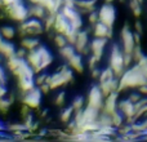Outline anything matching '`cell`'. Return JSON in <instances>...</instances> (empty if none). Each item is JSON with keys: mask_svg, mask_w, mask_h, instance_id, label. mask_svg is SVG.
I'll return each instance as SVG.
<instances>
[{"mask_svg": "<svg viewBox=\"0 0 147 142\" xmlns=\"http://www.w3.org/2000/svg\"><path fill=\"white\" fill-rule=\"evenodd\" d=\"M138 92H140L142 96H147V84H143V85H141L140 88H138Z\"/></svg>", "mask_w": 147, "mask_h": 142, "instance_id": "obj_51", "label": "cell"}, {"mask_svg": "<svg viewBox=\"0 0 147 142\" xmlns=\"http://www.w3.org/2000/svg\"><path fill=\"white\" fill-rule=\"evenodd\" d=\"M70 27H71L70 21L67 20V18L65 17L63 13L59 10V12L56 14V22H54V28H53V30L56 31V32L63 34V35H65V34L70 30Z\"/></svg>", "mask_w": 147, "mask_h": 142, "instance_id": "obj_15", "label": "cell"}, {"mask_svg": "<svg viewBox=\"0 0 147 142\" xmlns=\"http://www.w3.org/2000/svg\"><path fill=\"white\" fill-rule=\"evenodd\" d=\"M44 23L41 22V20L35 17H30L28 20H26L25 22L20 23L18 27V34L21 38H26V36H38L41 35L44 32Z\"/></svg>", "mask_w": 147, "mask_h": 142, "instance_id": "obj_3", "label": "cell"}, {"mask_svg": "<svg viewBox=\"0 0 147 142\" xmlns=\"http://www.w3.org/2000/svg\"><path fill=\"white\" fill-rule=\"evenodd\" d=\"M5 16L9 18H12L13 21H17L18 23L25 22L26 20L30 18V12H28V8L25 5L23 0L18 3H14L12 5H8L4 8Z\"/></svg>", "mask_w": 147, "mask_h": 142, "instance_id": "obj_4", "label": "cell"}, {"mask_svg": "<svg viewBox=\"0 0 147 142\" xmlns=\"http://www.w3.org/2000/svg\"><path fill=\"white\" fill-rule=\"evenodd\" d=\"M99 21L107 25L109 27H114L115 21H116V9L112 5V3H105L98 9Z\"/></svg>", "mask_w": 147, "mask_h": 142, "instance_id": "obj_5", "label": "cell"}, {"mask_svg": "<svg viewBox=\"0 0 147 142\" xmlns=\"http://www.w3.org/2000/svg\"><path fill=\"white\" fill-rule=\"evenodd\" d=\"M129 7H130L132 13L136 17H141V14H142V4H141L140 1H137V0H130Z\"/></svg>", "mask_w": 147, "mask_h": 142, "instance_id": "obj_34", "label": "cell"}, {"mask_svg": "<svg viewBox=\"0 0 147 142\" xmlns=\"http://www.w3.org/2000/svg\"><path fill=\"white\" fill-rule=\"evenodd\" d=\"M117 109L123 112V115L125 116V122L129 119H132L136 114V103H133L129 98H125L119 101V105H117Z\"/></svg>", "mask_w": 147, "mask_h": 142, "instance_id": "obj_14", "label": "cell"}, {"mask_svg": "<svg viewBox=\"0 0 147 142\" xmlns=\"http://www.w3.org/2000/svg\"><path fill=\"white\" fill-rule=\"evenodd\" d=\"M107 43H109L107 38H96L94 36V39L89 43V48H90L92 54H94L98 60H101L102 56H103V51L106 48Z\"/></svg>", "mask_w": 147, "mask_h": 142, "instance_id": "obj_11", "label": "cell"}, {"mask_svg": "<svg viewBox=\"0 0 147 142\" xmlns=\"http://www.w3.org/2000/svg\"><path fill=\"white\" fill-rule=\"evenodd\" d=\"M109 66L111 67L112 71L115 72L116 78H120V76L124 74V71L127 70L125 64H124V51H123V48L117 43H114L111 47Z\"/></svg>", "mask_w": 147, "mask_h": 142, "instance_id": "obj_2", "label": "cell"}, {"mask_svg": "<svg viewBox=\"0 0 147 142\" xmlns=\"http://www.w3.org/2000/svg\"><path fill=\"white\" fill-rule=\"evenodd\" d=\"M97 122L99 123L101 127H110V125H114L112 116L110 114H107V112H103V111H101V114H99L98 120H97Z\"/></svg>", "mask_w": 147, "mask_h": 142, "instance_id": "obj_26", "label": "cell"}, {"mask_svg": "<svg viewBox=\"0 0 147 142\" xmlns=\"http://www.w3.org/2000/svg\"><path fill=\"white\" fill-rule=\"evenodd\" d=\"M114 0H105V3H112Z\"/></svg>", "mask_w": 147, "mask_h": 142, "instance_id": "obj_58", "label": "cell"}, {"mask_svg": "<svg viewBox=\"0 0 147 142\" xmlns=\"http://www.w3.org/2000/svg\"><path fill=\"white\" fill-rule=\"evenodd\" d=\"M0 32H1L4 39L10 40L16 36V28L12 27V26H3V27H0Z\"/></svg>", "mask_w": 147, "mask_h": 142, "instance_id": "obj_31", "label": "cell"}, {"mask_svg": "<svg viewBox=\"0 0 147 142\" xmlns=\"http://www.w3.org/2000/svg\"><path fill=\"white\" fill-rule=\"evenodd\" d=\"M39 88H40V91L43 92V94H47V93H49V92L52 91L51 85H49L48 83H43L41 85H39Z\"/></svg>", "mask_w": 147, "mask_h": 142, "instance_id": "obj_47", "label": "cell"}, {"mask_svg": "<svg viewBox=\"0 0 147 142\" xmlns=\"http://www.w3.org/2000/svg\"><path fill=\"white\" fill-rule=\"evenodd\" d=\"M26 61L32 66L35 74H39V72H41V71H44L43 66H41V56H40V52L38 51V48L32 49V51H28L27 56H26Z\"/></svg>", "mask_w": 147, "mask_h": 142, "instance_id": "obj_13", "label": "cell"}, {"mask_svg": "<svg viewBox=\"0 0 147 142\" xmlns=\"http://www.w3.org/2000/svg\"><path fill=\"white\" fill-rule=\"evenodd\" d=\"M48 76H49V74H47V72H39L38 74V76H35V81H36V85H41L43 83H45L47 81V79H48Z\"/></svg>", "mask_w": 147, "mask_h": 142, "instance_id": "obj_39", "label": "cell"}, {"mask_svg": "<svg viewBox=\"0 0 147 142\" xmlns=\"http://www.w3.org/2000/svg\"><path fill=\"white\" fill-rule=\"evenodd\" d=\"M90 71H92V78L96 79V80H98L99 76H101L102 70H101V69H98V67H94V69H92Z\"/></svg>", "mask_w": 147, "mask_h": 142, "instance_id": "obj_48", "label": "cell"}, {"mask_svg": "<svg viewBox=\"0 0 147 142\" xmlns=\"http://www.w3.org/2000/svg\"><path fill=\"white\" fill-rule=\"evenodd\" d=\"M128 98H129L130 101L133 102V103H137V102L140 101L141 98H142V94H141L138 91H137V92H132V93L128 96Z\"/></svg>", "mask_w": 147, "mask_h": 142, "instance_id": "obj_43", "label": "cell"}, {"mask_svg": "<svg viewBox=\"0 0 147 142\" xmlns=\"http://www.w3.org/2000/svg\"><path fill=\"white\" fill-rule=\"evenodd\" d=\"M134 40H136V44H140L141 43V34L137 32V31L134 32Z\"/></svg>", "mask_w": 147, "mask_h": 142, "instance_id": "obj_53", "label": "cell"}, {"mask_svg": "<svg viewBox=\"0 0 147 142\" xmlns=\"http://www.w3.org/2000/svg\"><path fill=\"white\" fill-rule=\"evenodd\" d=\"M27 53H28V51L26 48H23V47H21L20 49H17V51H16V56L20 57V58H26Z\"/></svg>", "mask_w": 147, "mask_h": 142, "instance_id": "obj_45", "label": "cell"}, {"mask_svg": "<svg viewBox=\"0 0 147 142\" xmlns=\"http://www.w3.org/2000/svg\"><path fill=\"white\" fill-rule=\"evenodd\" d=\"M17 84L22 93H26L36 87L35 78H17Z\"/></svg>", "mask_w": 147, "mask_h": 142, "instance_id": "obj_22", "label": "cell"}, {"mask_svg": "<svg viewBox=\"0 0 147 142\" xmlns=\"http://www.w3.org/2000/svg\"><path fill=\"white\" fill-rule=\"evenodd\" d=\"M34 118H32V114H28L27 116H25L23 118V124L27 127V129H28V132H30V129H31V127L34 125Z\"/></svg>", "mask_w": 147, "mask_h": 142, "instance_id": "obj_41", "label": "cell"}, {"mask_svg": "<svg viewBox=\"0 0 147 142\" xmlns=\"http://www.w3.org/2000/svg\"><path fill=\"white\" fill-rule=\"evenodd\" d=\"M30 3H31V4H39V3H40V0H30Z\"/></svg>", "mask_w": 147, "mask_h": 142, "instance_id": "obj_55", "label": "cell"}, {"mask_svg": "<svg viewBox=\"0 0 147 142\" xmlns=\"http://www.w3.org/2000/svg\"><path fill=\"white\" fill-rule=\"evenodd\" d=\"M120 39H121V48L124 51V53H132L137 44H136L134 40V32H132L128 23H125L124 27L121 28Z\"/></svg>", "mask_w": 147, "mask_h": 142, "instance_id": "obj_7", "label": "cell"}, {"mask_svg": "<svg viewBox=\"0 0 147 142\" xmlns=\"http://www.w3.org/2000/svg\"><path fill=\"white\" fill-rule=\"evenodd\" d=\"M137 1H140V3H141V4H142V3H143V1H145V0H137Z\"/></svg>", "mask_w": 147, "mask_h": 142, "instance_id": "obj_59", "label": "cell"}, {"mask_svg": "<svg viewBox=\"0 0 147 142\" xmlns=\"http://www.w3.org/2000/svg\"><path fill=\"white\" fill-rule=\"evenodd\" d=\"M111 116H112V122H114V127L119 128L125 123V116L123 115V112L120 111V110H116Z\"/></svg>", "mask_w": 147, "mask_h": 142, "instance_id": "obj_32", "label": "cell"}, {"mask_svg": "<svg viewBox=\"0 0 147 142\" xmlns=\"http://www.w3.org/2000/svg\"><path fill=\"white\" fill-rule=\"evenodd\" d=\"M54 44H56L58 48H63L65 45H67V44H69V41H67L66 35L56 32V35H54Z\"/></svg>", "mask_w": 147, "mask_h": 142, "instance_id": "obj_35", "label": "cell"}, {"mask_svg": "<svg viewBox=\"0 0 147 142\" xmlns=\"http://www.w3.org/2000/svg\"><path fill=\"white\" fill-rule=\"evenodd\" d=\"M1 40H4V38H3V35H1V32H0V41Z\"/></svg>", "mask_w": 147, "mask_h": 142, "instance_id": "obj_57", "label": "cell"}, {"mask_svg": "<svg viewBox=\"0 0 147 142\" xmlns=\"http://www.w3.org/2000/svg\"><path fill=\"white\" fill-rule=\"evenodd\" d=\"M58 71L65 76V79H66L67 83H72V81H74V72H72L74 70L69 66V64H67V65H62V66L58 69Z\"/></svg>", "mask_w": 147, "mask_h": 142, "instance_id": "obj_27", "label": "cell"}, {"mask_svg": "<svg viewBox=\"0 0 147 142\" xmlns=\"http://www.w3.org/2000/svg\"><path fill=\"white\" fill-rule=\"evenodd\" d=\"M5 84H7V72L0 66V85H5Z\"/></svg>", "mask_w": 147, "mask_h": 142, "instance_id": "obj_46", "label": "cell"}, {"mask_svg": "<svg viewBox=\"0 0 147 142\" xmlns=\"http://www.w3.org/2000/svg\"><path fill=\"white\" fill-rule=\"evenodd\" d=\"M119 79V92L127 91V89H138L141 85L147 84V75L138 64H134L130 67H128Z\"/></svg>", "mask_w": 147, "mask_h": 142, "instance_id": "obj_1", "label": "cell"}, {"mask_svg": "<svg viewBox=\"0 0 147 142\" xmlns=\"http://www.w3.org/2000/svg\"><path fill=\"white\" fill-rule=\"evenodd\" d=\"M125 1V0H120V3H124Z\"/></svg>", "mask_w": 147, "mask_h": 142, "instance_id": "obj_60", "label": "cell"}, {"mask_svg": "<svg viewBox=\"0 0 147 142\" xmlns=\"http://www.w3.org/2000/svg\"><path fill=\"white\" fill-rule=\"evenodd\" d=\"M99 114H101V110L96 109V107H93V106L86 105V106L84 107V120H85V123L97 122Z\"/></svg>", "mask_w": 147, "mask_h": 142, "instance_id": "obj_23", "label": "cell"}, {"mask_svg": "<svg viewBox=\"0 0 147 142\" xmlns=\"http://www.w3.org/2000/svg\"><path fill=\"white\" fill-rule=\"evenodd\" d=\"M67 64H69V66L71 67L74 71H76V72H83L84 71V64H83V54L78 53L76 52L75 54L71 57V58L67 61Z\"/></svg>", "mask_w": 147, "mask_h": 142, "instance_id": "obj_21", "label": "cell"}, {"mask_svg": "<svg viewBox=\"0 0 147 142\" xmlns=\"http://www.w3.org/2000/svg\"><path fill=\"white\" fill-rule=\"evenodd\" d=\"M93 35L96 38H107L111 39L114 32H112V27H109L107 25H105L103 22L98 21L96 25H93Z\"/></svg>", "mask_w": 147, "mask_h": 142, "instance_id": "obj_16", "label": "cell"}, {"mask_svg": "<svg viewBox=\"0 0 147 142\" xmlns=\"http://www.w3.org/2000/svg\"><path fill=\"white\" fill-rule=\"evenodd\" d=\"M18 1H21V0H3V3H4L5 7H8V5H12V4H14V3H18Z\"/></svg>", "mask_w": 147, "mask_h": 142, "instance_id": "obj_52", "label": "cell"}, {"mask_svg": "<svg viewBox=\"0 0 147 142\" xmlns=\"http://www.w3.org/2000/svg\"><path fill=\"white\" fill-rule=\"evenodd\" d=\"M134 28H136V31H137V32H140V34H142V32H143V28H142V23H141L140 21H137V22L134 23Z\"/></svg>", "mask_w": 147, "mask_h": 142, "instance_id": "obj_50", "label": "cell"}, {"mask_svg": "<svg viewBox=\"0 0 147 142\" xmlns=\"http://www.w3.org/2000/svg\"><path fill=\"white\" fill-rule=\"evenodd\" d=\"M56 14L57 13H49L45 18H44V28L45 31H51L54 28V22H56Z\"/></svg>", "mask_w": 147, "mask_h": 142, "instance_id": "obj_30", "label": "cell"}, {"mask_svg": "<svg viewBox=\"0 0 147 142\" xmlns=\"http://www.w3.org/2000/svg\"><path fill=\"white\" fill-rule=\"evenodd\" d=\"M13 101H14V97L13 96H10L9 98H7V97L0 98V112H1V114H7L8 110L12 106Z\"/></svg>", "mask_w": 147, "mask_h": 142, "instance_id": "obj_28", "label": "cell"}, {"mask_svg": "<svg viewBox=\"0 0 147 142\" xmlns=\"http://www.w3.org/2000/svg\"><path fill=\"white\" fill-rule=\"evenodd\" d=\"M133 62H134V60H133L132 53H124V64H125V67H127V69L132 66Z\"/></svg>", "mask_w": 147, "mask_h": 142, "instance_id": "obj_44", "label": "cell"}, {"mask_svg": "<svg viewBox=\"0 0 147 142\" xmlns=\"http://www.w3.org/2000/svg\"><path fill=\"white\" fill-rule=\"evenodd\" d=\"M117 105H119V92H112V93H110L105 98V103L101 111L112 115L116 110H119L117 109Z\"/></svg>", "mask_w": 147, "mask_h": 142, "instance_id": "obj_12", "label": "cell"}, {"mask_svg": "<svg viewBox=\"0 0 147 142\" xmlns=\"http://www.w3.org/2000/svg\"><path fill=\"white\" fill-rule=\"evenodd\" d=\"M132 56H133V60H134V64H137V62L140 61V60L142 58L143 56H145V54H143V52H142V48H141L140 44H137V45H136V48L133 49Z\"/></svg>", "mask_w": 147, "mask_h": 142, "instance_id": "obj_37", "label": "cell"}, {"mask_svg": "<svg viewBox=\"0 0 147 142\" xmlns=\"http://www.w3.org/2000/svg\"><path fill=\"white\" fill-rule=\"evenodd\" d=\"M38 51L40 52V56H41V66H43V70H45L53 62V54L49 52V49L45 45H41V44L38 47Z\"/></svg>", "mask_w": 147, "mask_h": 142, "instance_id": "obj_19", "label": "cell"}, {"mask_svg": "<svg viewBox=\"0 0 147 142\" xmlns=\"http://www.w3.org/2000/svg\"><path fill=\"white\" fill-rule=\"evenodd\" d=\"M74 112H75V110H74L72 106H69V107H66V109H63L62 112L59 114V119H61V122L69 123L70 120L74 118Z\"/></svg>", "mask_w": 147, "mask_h": 142, "instance_id": "obj_29", "label": "cell"}, {"mask_svg": "<svg viewBox=\"0 0 147 142\" xmlns=\"http://www.w3.org/2000/svg\"><path fill=\"white\" fill-rule=\"evenodd\" d=\"M105 98L106 97H105L103 92L101 91L98 84H96V85H92L90 89H89L88 97H86V105L93 106L98 110H102L103 103H105Z\"/></svg>", "mask_w": 147, "mask_h": 142, "instance_id": "obj_6", "label": "cell"}, {"mask_svg": "<svg viewBox=\"0 0 147 142\" xmlns=\"http://www.w3.org/2000/svg\"><path fill=\"white\" fill-rule=\"evenodd\" d=\"M28 12H30V17H35L39 20H44L49 14L47 8L41 4H31V7L28 8Z\"/></svg>", "mask_w": 147, "mask_h": 142, "instance_id": "obj_20", "label": "cell"}, {"mask_svg": "<svg viewBox=\"0 0 147 142\" xmlns=\"http://www.w3.org/2000/svg\"><path fill=\"white\" fill-rule=\"evenodd\" d=\"M98 21H99V14H98V10L97 9L88 14V22L90 23V25H96Z\"/></svg>", "mask_w": 147, "mask_h": 142, "instance_id": "obj_38", "label": "cell"}, {"mask_svg": "<svg viewBox=\"0 0 147 142\" xmlns=\"http://www.w3.org/2000/svg\"><path fill=\"white\" fill-rule=\"evenodd\" d=\"M45 83H48L49 85H51L52 91H54V89H58L59 87L67 84V81H66V79H65V76L62 75L59 71H57V72L53 74V75H49L48 76V79H47Z\"/></svg>", "mask_w": 147, "mask_h": 142, "instance_id": "obj_17", "label": "cell"}, {"mask_svg": "<svg viewBox=\"0 0 147 142\" xmlns=\"http://www.w3.org/2000/svg\"><path fill=\"white\" fill-rule=\"evenodd\" d=\"M47 132H48L47 129H41L40 132H39V136H45V135H47Z\"/></svg>", "mask_w": 147, "mask_h": 142, "instance_id": "obj_54", "label": "cell"}, {"mask_svg": "<svg viewBox=\"0 0 147 142\" xmlns=\"http://www.w3.org/2000/svg\"><path fill=\"white\" fill-rule=\"evenodd\" d=\"M16 45L13 43H10V40H4L0 41V54L4 56L5 58H9V57H13L16 56Z\"/></svg>", "mask_w": 147, "mask_h": 142, "instance_id": "obj_18", "label": "cell"}, {"mask_svg": "<svg viewBox=\"0 0 147 142\" xmlns=\"http://www.w3.org/2000/svg\"><path fill=\"white\" fill-rule=\"evenodd\" d=\"M114 78H116L115 76V72L112 71L111 67H106V69H103L102 70V72H101V76H99V79H98V83H102V81H107V80H111V79H114Z\"/></svg>", "mask_w": 147, "mask_h": 142, "instance_id": "obj_33", "label": "cell"}, {"mask_svg": "<svg viewBox=\"0 0 147 142\" xmlns=\"http://www.w3.org/2000/svg\"><path fill=\"white\" fill-rule=\"evenodd\" d=\"M39 45H40V41L36 39V36H26V38H22V40H21V47L26 48L27 51L36 49Z\"/></svg>", "mask_w": 147, "mask_h": 142, "instance_id": "obj_24", "label": "cell"}, {"mask_svg": "<svg viewBox=\"0 0 147 142\" xmlns=\"http://www.w3.org/2000/svg\"><path fill=\"white\" fill-rule=\"evenodd\" d=\"M45 115H47V110H44V111L41 112V118H44V116H45Z\"/></svg>", "mask_w": 147, "mask_h": 142, "instance_id": "obj_56", "label": "cell"}, {"mask_svg": "<svg viewBox=\"0 0 147 142\" xmlns=\"http://www.w3.org/2000/svg\"><path fill=\"white\" fill-rule=\"evenodd\" d=\"M89 30H83L81 28L78 34V39L75 43L76 52L80 54H88L90 48H89Z\"/></svg>", "mask_w": 147, "mask_h": 142, "instance_id": "obj_10", "label": "cell"}, {"mask_svg": "<svg viewBox=\"0 0 147 142\" xmlns=\"http://www.w3.org/2000/svg\"><path fill=\"white\" fill-rule=\"evenodd\" d=\"M84 105H85V99H84V97L83 96H76L75 98L72 99V103H71V106L74 107V110H81V109H84Z\"/></svg>", "mask_w": 147, "mask_h": 142, "instance_id": "obj_36", "label": "cell"}, {"mask_svg": "<svg viewBox=\"0 0 147 142\" xmlns=\"http://www.w3.org/2000/svg\"><path fill=\"white\" fill-rule=\"evenodd\" d=\"M75 53H76V48H75V45H72V44H67V45H65L63 48H59V54L66 60V62L69 61Z\"/></svg>", "mask_w": 147, "mask_h": 142, "instance_id": "obj_25", "label": "cell"}, {"mask_svg": "<svg viewBox=\"0 0 147 142\" xmlns=\"http://www.w3.org/2000/svg\"><path fill=\"white\" fill-rule=\"evenodd\" d=\"M30 110H31V107H28L27 105H25V103H23L22 110H21V114H22V116L25 118V116H27L28 114H31V112H30Z\"/></svg>", "mask_w": 147, "mask_h": 142, "instance_id": "obj_49", "label": "cell"}, {"mask_svg": "<svg viewBox=\"0 0 147 142\" xmlns=\"http://www.w3.org/2000/svg\"><path fill=\"white\" fill-rule=\"evenodd\" d=\"M101 61V60H98L94 54H90V57H89V60H88V66H89V69H94V67H97V64Z\"/></svg>", "mask_w": 147, "mask_h": 142, "instance_id": "obj_42", "label": "cell"}, {"mask_svg": "<svg viewBox=\"0 0 147 142\" xmlns=\"http://www.w3.org/2000/svg\"><path fill=\"white\" fill-rule=\"evenodd\" d=\"M61 12L65 14V17L70 21L71 26L74 28L80 31L83 28V18H81V13L79 12L76 8H71V7H62Z\"/></svg>", "mask_w": 147, "mask_h": 142, "instance_id": "obj_9", "label": "cell"}, {"mask_svg": "<svg viewBox=\"0 0 147 142\" xmlns=\"http://www.w3.org/2000/svg\"><path fill=\"white\" fill-rule=\"evenodd\" d=\"M41 96H43V92L40 91V88H34L31 91L22 93V103L27 105L31 109H38L41 103Z\"/></svg>", "mask_w": 147, "mask_h": 142, "instance_id": "obj_8", "label": "cell"}, {"mask_svg": "<svg viewBox=\"0 0 147 142\" xmlns=\"http://www.w3.org/2000/svg\"><path fill=\"white\" fill-rule=\"evenodd\" d=\"M65 101H66V93L65 92H59L58 94H57L56 97V101H54V103L57 105V106H63L65 105Z\"/></svg>", "mask_w": 147, "mask_h": 142, "instance_id": "obj_40", "label": "cell"}]
</instances>
